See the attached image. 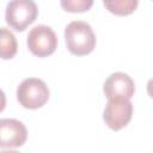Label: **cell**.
Masks as SVG:
<instances>
[{
	"label": "cell",
	"instance_id": "cell-2",
	"mask_svg": "<svg viewBox=\"0 0 153 153\" xmlns=\"http://www.w3.org/2000/svg\"><path fill=\"white\" fill-rule=\"evenodd\" d=\"M47 84L38 78H26L17 87V100L25 109L42 108L49 99Z\"/></svg>",
	"mask_w": 153,
	"mask_h": 153
},
{
	"label": "cell",
	"instance_id": "cell-7",
	"mask_svg": "<svg viewBox=\"0 0 153 153\" xmlns=\"http://www.w3.org/2000/svg\"><path fill=\"white\" fill-rule=\"evenodd\" d=\"M27 139V130L23 122L14 118L0 120V147H20Z\"/></svg>",
	"mask_w": 153,
	"mask_h": 153
},
{
	"label": "cell",
	"instance_id": "cell-8",
	"mask_svg": "<svg viewBox=\"0 0 153 153\" xmlns=\"http://www.w3.org/2000/svg\"><path fill=\"white\" fill-rule=\"evenodd\" d=\"M17 39L14 35L6 27L0 29V56L4 60L12 59L17 54Z\"/></svg>",
	"mask_w": 153,
	"mask_h": 153
},
{
	"label": "cell",
	"instance_id": "cell-5",
	"mask_svg": "<svg viewBox=\"0 0 153 153\" xmlns=\"http://www.w3.org/2000/svg\"><path fill=\"white\" fill-rule=\"evenodd\" d=\"M133 104L126 98H112L108 99L105 109L103 111V120L105 124L117 131L124 128L131 120Z\"/></svg>",
	"mask_w": 153,
	"mask_h": 153
},
{
	"label": "cell",
	"instance_id": "cell-6",
	"mask_svg": "<svg viewBox=\"0 0 153 153\" xmlns=\"http://www.w3.org/2000/svg\"><path fill=\"white\" fill-rule=\"evenodd\" d=\"M103 91L108 99H112V98L130 99L135 92V84L127 73L115 72L110 74L104 81Z\"/></svg>",
	"mask_w": 153,
	"mask_h": 153
},
{
	"label": "cell",
	"instance_id": "cell-1",
	"mask_svg": "<svg viewBox=\"0 0 153 153\" xmlns=\"http://www.w3.org/2000/svg\"><path fill=\"white\" fill-rule=\"evenodd\" d=\"M65 41L68 51L75 56L87 55L96 47V35L91 25L84 20H73L66 26Z\"/></svg>",
	"mask_w": 153,
	"mask_h": 153
},
{
	"label": "cell",
	"instance_id": "cell-11",
	"mask_svg": "<svg viewBox=\"0 0 153 153\" xmlns=\"http://www.w3.org/2000/svg\"><path fill=\"white\" fill-rule=\"evenodd\" d=\"M147 93L151 98H153V78L149 79L147 82Z\"/></svg>",
	"mask_w": 153,
	"mask_h": 153
},
{
	"label": "cell",
	"instance_id": "cell-9",
	"mask_svg": "<svg viewBox=\"0 0 153 153\" xmlns=\"http://www.w3.org/2000/svg\"><path fill=\"white\" fill-rule=\"evenodd\" d=\"M104 6L109 12L117 16H127L135 11L139 5L137 0H104Z\"/></svg>",
	"mask_w": 153,
	"mask_h": 153
},
{
	"label": "cell",
	"instance_id": "cell-10",
	"mask_svg": "<svg viewBox=\"0 0 153 153\" xmlns=\"http://www.w3.org/2000/svg\"><path fill=\"white\" fill-rule=\"evenodd\" d=\"M61 6L68 12H85L93 5L92 0H62Z\"/></svg>",
	"mask_w": 153,
	"mask_h": 153
},
{
	"label": "cell",
	"instance_id": "cell-12",
	"mask_svg": "<svg viewBox=\"0 0 153 153\" xmlns=\"http://www.w3.org/2000/svg\"><path fill=\"white\" fill-rule=\"evenodd\" d=\"M0 153H19V152H17V151H1Z\"/></svg>",
	"mask_w": 153,
	"mask_h": 153
},
{
	"label": "cell",
	"instance_id": "cell-3",
	"mask_svg": "<svg viewBox=\"0 0 153 153\" xmlns=\"http://www.w3.org/2000/svg\"><path fill=\"white\" fill-rule=\"evenodd\" d=\"M38 8L32 0H12L6 5V23L17 31H24L35 22Z\"/></svg>",
	"mask_w": 153,
	"mask_h": 153
},
{
	"label": "cell",
	"instance_id": "cell-4",
	"mask_svg": "<svg viewBox=\"0 0 153 153\" xmlns=\"http://www.w3.org/2000/svg\"><path fill=\"white\" fill-rule=\"evenodd\" d=\"M27 48L29 50L38 56L47 57L51 55L57 48V36L55 31L48 25H36L27 33Z\"/></svg>",
	"mask_w": 153,
	"mask_h": 153
}]
</instances>
